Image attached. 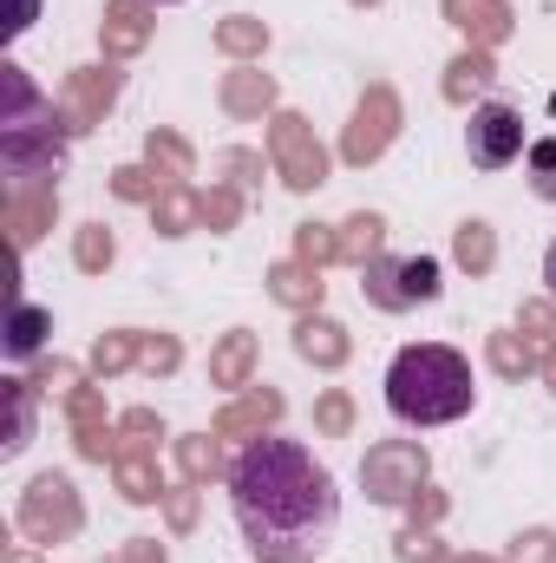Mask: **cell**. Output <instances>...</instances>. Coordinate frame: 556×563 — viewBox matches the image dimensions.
Listing matches in <instances>:
<instances>
[{
    "label": "cell",
    "mask_w": 556,
    "mask_h": 563,
    "mask_svg": "<svg viewBox=\"0 0 556 563\" xmlns=\"http://www.w3.org/2000/svg\"><path fill=\"white\" fill-rule=\"evenodd\" d=\"M230 505H236V525L263 563H308L314 551H327L334 518H341V492H334L327 465H314L308 445L276 439V432L249 439L236 452Z\"/></svg>",
    "instance_id": "obj_1"
},
{
    "label": "cell",
    "mask_w": 556,
    "mask_h": 563,
    "mask_svg": "<svg viewBox=\"0 0 556 563\" xmlns=\"http://www.w3.org/2000/svg\"><path fill=\"white\" fill-rule=\"evenodd\" d=\"M471 400H478V387H471V361L458 347L419 341V347H400L387 367V407L407 426H452L471 413Z\"/></svg>",
    "instance_id": "obj_2"
},
{
    "label": "cell",
    "mask_w": 556,
    "mask_h": 563,
    "mask_svg": "<svg viewBox=\"0 0 556 563\" xmlns=\"http://www.w3.org/2000/svg\"><path fill=\"white\" fill-rule=\"evenodd\" d=\"M465 151H471L478 170H504L524 151V119L511 106H478L471 125H465Z\"/></svg>",
    "instance_id": "obj_3"
},
{
    "label": "cell",
    "mask_w": 556,
    "mask_h": 563,
    "mask_svg": "<svg viewBox=\"0 0 556 563\" xmlns=\"http://www.w3.org/2000/svg\"><path fill=\"white\" fill-rule=\"evenodd\" d=\"M360 478H367V492L380 505H400V498H413L419 485H425V452L419 445H374L367 465H360Z\"/></svg>",
    "instance_id": "obj_4"
},
{
    "label": "cell",
    "mask_w": 556,
    "mask_h": 563,
    "mask_svg": "<svg viewBox=\"0 0 556 563\" xmlns=\"http://www.w3.org/2000/svg\"><path fill=\"white\" fill-rule=\"evenodd\" d=\"M367 288H374L380 308L432 301V295H438V263H432V256H413V263H374V269H367Z\"/></svg>",
    "instance_id": "obj_5"
},
{
    "label": "cell",
    "mask_w": 556,
    "mask_h": 563,
    "mask_svg": "<svg viewBox=\"0 0 556 563\" xmlns=\"http://www.w3.org/2000/svg\"><path fill=\"white\" fill-rule=\"evenodd\" d=\"M276 157H281V170H288V184H294V190L321 184V151L308 144L301 119H276Z\"/></svg>",
    "instance_id": "obj_6"
},
{
    "label": "cell",
    "mask_w": 556,
    "mask_h": 563,
    "mask_svg": "<svg viewBox=\"0 0 556 563\" xmlns=\"http://www.w3.org/2000/svg\"><path fill=\"white\" fill-rule=\"evenodd\" d=\"M26 525H33V531H73V525H79L73 485H66V478H40V485H33V505H26Z\"/></svg>",
    "instance_id": "obj_7"
},
{
    "label": "cell",
    "mask_w": 556,
    "mask_h": 563,
    "mask_svg": "<svg viewBox=\"0 0 556 563\" xmlns=\"http://www.w3.org/2000/svg\"><path fill=\"white\" fill-rule=\"evenodd\" d=\"M294 347H301L308 361H321V367H334V361L347 354V341H341V328H334V321H301Z\"/></svg>",
    "instance_id": "obj_8"
},
{
    "label": "cell",
    "mask_w": 556,
    "mask_h": 563,
    "mask_svg": "<svg viewBox=\"0 0 556 563\" xmlns=\"http://www.w3.org/2000/svg\"><path fill=\"white\" fill-rule=\"evenodd\" d=\"M40 341H46V314L20 301V308H13V321H7V354H33Z\"/></svg>",
    "instance_id": "obj_9"
},
{
    "label": "cell",
    "mask_w": 556,
    "mask_h": 563,
    "mask_svg": "<svg viewBox=\"0 0 556 563\" xmlns=\"http://www.w3.org/2000/svg\"><path fill=\"white\" fill-rule=\"evenodd\" d=\"M531 190H537L544 203H556V139L531 144Z\"/></svg>",
    "instance_id": "obj_10"
},
{
    "label": "cell",
    "mask_w": 556,
    "mask_h": 563,
    "mask_svg": "<svg viewBox=\"0 0 556 563\" xmlns=\"http://www.w3.org/2000/svg\"><path fill=\"white\" fill-rule=\"evenodd\" d=\"M478 86H491V59H485V53L458 59V66H452V86H445V92H452V99H465V92H478Z\"/></svg>",
    "instance_id": "obj_11"
},
{
    "label": "cell",
    "mask_w": 556,
    "mask_h": 563,
    "mask_svg": "<svg viewBox=\"0 0 556 563\" xmlns=\"http://www.w3.org/2000/svg\"><path fill=\"white\" fill-rule=\"evenodd\" d=\"M458 263L465 269H491V230L485 223H465L458 230Z\"/></svg>",
    "instance_id": "obj_12"
},
{
    "label": "cell",
    "mask_w": 556,
    "mask_h": 563,
    "mask_svg": "<svg viewBox=\"0 0 556 563\" xmlns=\"http://www.w3.org/2000/svg\"><path fill=\"white\" fill-rule=\"evenodd\" d=\"M374 250H380V217H354V223H347L341 256H354V263H360V256H374Z\"/></svg>",
    "instance_id": "obj_13"
},
{
    "label": "cell",
    "mask_w": 556,
    "mask_h": 563,
    "mask_svg": "<svg viewBox=\"0 0 556 563\" xmlns=\"http://www.w3.org/2000/svg\"><path fill=\"white\" fill-rule=\"evenodd\" d=\"M452 13H458L465 26L478 20V33H485V40H498V33H504V13H498L491 0H452Z\"/></svg>",
    "instance_id": "obj_14"
},
{
    "label": "cell",
    "mask_w": 556,
    "mask_h": 563,
    "mask_svg": "<svg viewBox=\"0 0 556 563\" xmlns=\"http://www.w3.org/2000/svg\"><path fill=\"white\" fill-rule=\"evenodd\" d=\"M112 86H119V79H112V73H99V79H79V86H73V112H79V119H86V112H92V106H99V99H112Z\"/></svg>",
    "instance_id": "obj_15"
},
{
    "label": "cell",
    "mask_w": 556,
    "mask_h": 563,
    "mask_svg": "<svg viewBox=\"0 0 556 563\" xmlns=\"http://www.w3.org/2000/svg\"><path fill=\"white\" fill-rule=\"evenodd\" d=\"M138 40H144V20H138V7L125 0V7L112 13V46H138Z\"/></svg>",
    "instance_id": "obj_16"
},
{
    "label": "cell",
    "mask_w": 556,
    "mask_h": 563,
    "mask_svg": "<svg viewBox=\"0 0 556 563\" xmlns=\"http://www.w3.org/2000/svg\"><path fill=\"white\" fill-rule=\"evenodd\" d=\"M243 367H249V334H236V341L216 354V374H223V380H243Z\"/></svg>",
    "instance_id": "obj_17"
},
{
    "label": "cell",
    "mask_w": 556,
    "mask_h": 563,
    "mask_svg": "<svg viewBox=\"0 0 556 563\" xmlns=\"http://www.w3.org/2000/svg\"><path fill=\"white\" fill-rule=\"evenodd\" d=\"M263 420H276V394H263V400H249V407H236V413H230V432H243V426H263Z\"/></svg>",
    "instance_id": "obj_18"
},
{
    "label": "cell",
    "mask_w": 556,
    "mask_h": 563,
    "mask_svg": "<svg viewBox=\"0 0 556 563\" xmlns=\"http://www.w3.org/2000/svg\"><path fill=\"white\" fill-rule=\"evenodd\" d=\"M518 563H556V538H551V531L518 538Z\"/></svg>",
    "instance_id": "obj_19"
},
{
    "label": "cell",
    "mask_w": 556,
    "mask_h": 563,
    "mask_svg": "<svg viewBox=\"0 0 556 563\" xmlns=\"http://www.w3.org/2000/svg\"><path fill=\"white\" fill-rule=\"evenodd\" d=\"M223 46H230V53H249V46H263V26H256V20H230V26H223Z\"/></svg>",
    "instance_id": "obj_20"
},
{
    "label": "cell",
    "mask_w": 556,
    "mask_h": 563,
    "mask_svg": "<svg viewBox=\"0 0 556 563\" xmlns=\"http://www.w3.org/2000/svg\"><path fill=\"white\" fill-rule=\"evenodd\" d=\"M263 99H269V79H263V86H256V79H230V106H236V112H249V106H263Z\"/></svg>",
    "instance_id": "obj_21"
},
{
    "label": "cell",
    "mask_w": 556,
    "mask_h": 563,
    "mask_svg": "<svg viewBox=\"0 0 556 563\" xmlns=\"http://www.w3.org/2000/svg\"><path fill=\"white\" fill-rule=\"evenodd\" d=\"M105 256H112V236H105V230H92V236L79 243V263H86V269H99Z\"/></svg>",
    "instance_id": "obj_22"
},
{
    "label": "cell",
    "mask_w": 556,
    "mask_h": 563,
    "mask_svg": "<svg viewBox=\"0 0 556 563\" xmlns=\"http://www.w3.org/2000/svg\"><path fill=\"white\" fill-rule=\"evenodd\" d=\"M321 426H334V432H341V426H347V400H341V394H334V400H327V407H321Z\"/></svg>",
    "instance_id": "obj_23"
},
{
    "label": "cell",
    "mask_w": 556,
    "mask_h": 563,
    "mask_svg": "<svg viewBox=\"0 0 556 563\" xmlns=\"http://www.w3.org/2000/svg\"><path fill=\"white\" fill-rule=\"evenodd\" d=\"M544 282H551V295H556V243H551V256H544Z\"/></svg>",
    "instance_id": "obj_24"
},
{
    "label": "cell",
    "mask_w": 556,
    "mask_h": 563,
    "mask_svg": "<svg viewBox=\"0 0 556 563\" xmlns=\"http://www.w3.org/2000/svg\"><path fill=\"white\" fill-rule=\"evenodd\" d=\"M26 20H33V0H20V26L13 33H26Z\"/></svg>",
    "instance_id": "obj_25"
},
{
    "label": "cell",
    "mask_w": 556,
    "mask_h": 563,
    "mask_svg": "<svg viewBox=\"0 0 556 563\" xmlns=\"http://www.w3.org/2000/svg\"><path fill=\"white\" fill-rule=\"evenodd\" d=\"M551 380H556V354H551Z\"/></svg>",
    "instance_id": "obj_26"
},
{
    "label": "cell",
    "mask_w": 556,
    "mask_h": 563,
    "mask_svg": "<svg viewBox=\"0 0 556 563\" xmlns=\"http://www.w3.org/2000/svg\"><path fill=\"white\" fill-rule=\"evenodd\" d=\"M465 563H478V558H465Z\"/></svg>",
    "instance_id": "obj_27"
}]
</instances>
